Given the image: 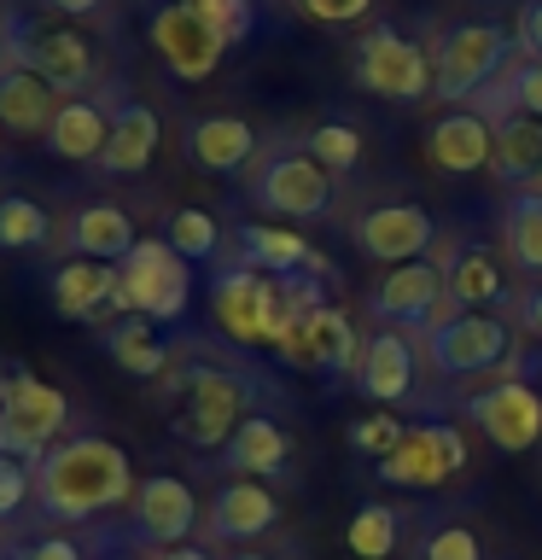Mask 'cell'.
I'll use <instances>...</instances> for the list:
<instances>
[{"label": "cell", "instance_id": "6da1fadb", "mask_svg": "<svg viewBox=\"0 0 542 560\" xmlns=\"http://www.w3.org/2000/svg\"><path fill=\"white\" fill-rule=\"evenodd\" d=\"M164 397H169V432L187 450H227V438L239 432V420H251V402L262 397L257 368H245L216 350H181L164 374Z\"/></svg>", "mask_w": 542, "mask_h": 560}, {"label": "cell", "instance_id": "7a4b0ae2", "mask_svg": "<svg viewBox=\"0 0 542 560\" xmlns=\"http://www.w3.org/2000/svg\"><path fill=\"white\" fill-rule=\"evenodd\" d=\"M30 472H35V508L52 525H82L94 514H111V508L134 502V490H140L129 450L99 432L59 438Z\"/></svg>", "mask_w": 542, "mask_h": 560}, {"label": "cell", "instance_id": "3957f363", "mask_svg": "<svg viewBox=\"0 0 542 560\" xmlns=\"http://www.w3.org/2000/svg\"><path fill=\"white\" fill-rule=\"evenodd\" d=\"M426 362L444 380H507L519 374V327L502 310H449L437 327H426Z\"/></svg>", "mask_w": 542, "mask_h": 560}, {"label": "cell", "instance_id": "277c9868", "mask_svg": "<svg viewBox=\"0 0 542 560\" xmlns=\"http://www.w3.org/2000/svg\"><path fill=\"white\" fill-rule=\"evenodd\" d=\"M292 280H274L251 269V262H227V269H216V280H210V315H216V327L227 332L234 345H280V332H286L292 322Z\"/></svg>", "mask_w": 542, "mask_h": 560}, {"label": "cell", "instance_id": "5b68a950", "mask_svg": "<svg viewBox=\"0 0 542 560\" xmlns=\"http://www.w3.org/2000/svg\"><path fill=\"white\" fill-rule=\"evenodd\" d=\"M187 304H192V262L164 234L140 240L117 262V315H146V322L169 327L187 315Z\"/></svg>", "mask_w": 542, "mask_h": 560}, {"label": "cell", "instance_id": "8992f818", "mask_svg": "<svg viewBox=\"0 0 542 560\" xmlns=\"http://www.w3.org/2000/svg\"><path fill=\"white\" fill-rule=\"evenodd\" d=\"M70 427V397L35 374H0V455L35 467Z\"/></svg>", "mask_w": 542, "mask_h": 560}, {"label": "cell", "instance_id": "52a82bcc", "mask_svg": "<svg viewBox=\"0 0 542 560\" xmlns=\"http://www.w3.org/2000/svg\"><path fill=\"white\" fill-rule=\"evenodd\" d=\"M507 59H514V35L502 24H455L432 52V100L444 105H461V100H479L484 88L502 82Z\"/></svg>", "mask_w": 542, "mask_h": 560}, {"label": "cell", "instance_id": "ba28073f", "mask_svg": "<svg viewBox=\"0 0 542 560\" xmlns=\"http://www.w3.org/2000/svg\"><path fill=\"white\" fill-rule=\"evenodd\" d=\"M339 175H327L309 158V147H274L262 164L251 170V205L269 210L280 222H321L332 210V187Z\"/></svg>", "mask_w": 542, "mask_h": 560}, {"label": "cell", "instance_id": "9c48e42d", "mask_svg": "<svg viewBox=\"0 0 542 560\" xmlns=\"http://www.w3.org/2000/svg\"><path fill=\"white\" fill-rule=\"evenodd\" d=\"M350 77H356V88H367V94L409 105V100L432 94V52L420 47L414 35H402L397 24H374L356 47H350Z\"/></svg>", "mask_w": 542, "mask_h": 560}, {"label": "cell", "instance_id": "30bf717a", "mask_svg": "<svg viewBox=\"0 0 542 560\" xmlns=\"http://www.w3.org/2000/svg\"><path fill=\"white\" fill-rule=\"evenodd\" d=\"M274 357L286 368H297V374H356L362 332H356V322H350L339 304H309V310H297L286 322Z\"/></svg>", "mask_w": 542, "mask_h": 560}, {"label": "cell", "instance_id": "8fae6325", "mask_svg": "<svg viewBox=\"0 0 542 560\" xmlns=\"http://www.w3.org/2000/svg\"><path fill=\"white\" fill-rule=\"evenodd\" d=\"M467 467V432L455 420H426V427H409V438L374 462L379 485H397V490H437L449 485L455 472Z\"/></svg>", "mask_w": 542, "mask_h": 560}, {"label": "cell", "instance_id": "7c38bea8", "mask_svg": "<svg viewBox=\"0 0 542 560\" xmlns=\"http://www.w3.org/2000/svg\"><path fill=\"white\" fill-rule=\"evenodd\" d=\"M449 304V280H444V262L420 257V262H397V269H385V280L374 292H367V315H374L379 327H437L444 322Z\"/></svg>", "mask_w": 542, "mask_h": 560}, {"label": "cell", "instance_id": "4fadbf2b", "mask_svg": "<svg viewBox=\"0 0 542 560\" xmlns=\"http://www.w3.org/2000/svg\"><path fill=\"white\" fill-rule=\"evenodd\" d=\"M12 59L35 70L42 82H52L59 94H76V88L94 82V47H87L82 30L70 24H30V18H12Z\"/></svg>", "mask_w": 542, "mask_h": 560}, {"label": "cell", "instance_id": "5bb4252c", "mask_svg": "<svg viewBox=\"0 0 542 560\" xmlns=\"http://www.w3.org/2000/svg\"><path fill=\"white\" fill-rule=\"evenodd\" d=\"M350 240H356L362 257L397 269V262H420L426 252H437V222H432V210L414 205V199H385V205L362 210V217L350 222Z\"/></svg>", "mask_w": 542, "mask_h": 560}, {"label": "cell", "instance_id": "9a60e30c", "mask_svg": "<svg viewBox=\"0 0 542 560\" xmlns=\"http://www.w3.org/2000/svg\"><path fill=\"white\" fill-rule=\"evenodd\" d=\"M467 420H479V432L496 444L502 455H525L542 444V397L531 380L507 374V380H490L484 392L467 397Z\"/></svg>", "mask_w": 542, "mask_h": 560}, {"label": "cell", "instance_id": "2e32d148", "mask_svg": "<svg viewBox=\"0 0 542 560\" xmlns=\"http://www.w3.org/2000/svg\"><path fill=\"white\" fill-rule=\"evenodd\" d=\"M152 47H157V59L169 65V77L175 82H210L216 77V65H222V52L227 42L216 30L204 24L192 7H181V0H169V7H157L152 12Z\"/></svg>", "mask_w": 542, "mask_h": 560}, {"label": "cell", "instance_id": "e0dca14e", "mask_svg": "<svg viewBox=\"0 0 542 560\" xmlns=\"http://www.w3.org/2000/svg\"><path fill=\"white\" fill-rule=\"evenodd\" d=\"M192 532H199V497H192V485L175 479V472L140 479L134 502H129V537L152 542V549H181Z\"/></svg>", "mask_w": 542, "mask_h": 560}, {"label": "cell", "instance_id": "ac0fdd59", "mask_svg": "<svg viewBox=\"0 0 542 560\" xmlns=\"http://www.w3.org/2000/svg\"><path fill=\"white\" fill-rule=\"evenodd\" d=\"M350 385H356V397H367L374 409H402V402L420 392V357H414L409 332L379 327L374 339H362Z\"/></svg>", "mask_w": 542, "mask_h": 560}, {"label": "cell", "instance_id": "d6986e66", "mask_svg": "<svg viewBox=\"0 0 542 560\" xmlns=\"http://www.w3.org/2000/svg\"><path fill=\"white\" fill-rule=\"evenodd\" d=\"M420 152H426V164L437 175H479V170H490V158H496V117L455 105V112H444L426 129Z\"/></svg>", "mask_w": 542, "mask_h": 560}, {"label": "cell", "instance_id": "ffe728a7", "mask_svg": "<svg viewBox=\"0 0 542 560\" xmlns=\"http://www.w3.org/2000/svg\"><path fill=\"white\" fill-rule=\"evenodd\" d=\"M234 252H239V262H251V269L274 275V280H321V275H327V257L315 252L304 234L274 228V222H245V228H234Z\"/></svg>", "mask_w": 542, "mask_h": 560}, {"label": "cell", "instance_id": "44dd1931", "mask_svg": "<svg viewBox=\"0 0 542 560\" xmlns=\"http://www.w3.org/2000/svg\"><path fill=\"white\" fill-rule=\"evenodd\" d=\"M280 525V497L262 479H227L216 497H210L204 532L216 542H257Z\"/></svg>", "mask_w": 542, "mask_h": 560}, {"label": "cell", "instance_id": "7402d4cb", "mask_svg": "<svg viewBox=\"0 0 542 560\" xmlns=\"http://www.w3.org/2000/svg\"><path fill=\"white\" fill-rule=\"evenodd\" d=\"M47 298L64 322H99L105 310H117V262H87V257H70L52 269L47 280Z\"/></svg>", "mask_w": 542, "mask_h": 560}, {"label": "cell", "instance_id": "603a6c76", "mask_svg": "<svg viewBox=\"0 0 542 560\" xmlns=\"http://www.w3.org/2000/svg\"><path fill=\"white\" fill-rule=\"evenodd\" d=\"M187 164L204 170V175H239L245 164L257 158V129L245 117H199L187 122V140H181Z\"/></svg>", "mask_w": 542, "mask_h": 560}, {"label": "cell", "instance_id": "cb8c5ba5", "mask_svg": "<svg viewBox=\"0 0 542 560\" xmlns=\"http://www.w3.org/2000/svg\"><path fill=\"white\" fill-rule=\"evenodd\" d=\"M444 280H449V304L455 310H502L507 298H514L502 257L490 252V245H449Z\"/></svg>", "mask_w": 542, "mask_h": 560}, {"label": "cell", "instance_id": "d4e9b609", "mask_svg": "<svg viewBox=\"0 0 542 560\" xmlns=\"http://www.w3.org/2000/svg\"><path fill=\"white\" fill-rule=\"evenodd\" d=\"M157 140H164V122H157L152 105L140 100H117L111 105V140L99 152L105 175H140L157 158Z\"/></svg>", "mask_w": 542, "mask_h": 560}, {"label": "cell", "instance_id": "484cf974", "mask_svg": "<svg viewBox=\"0 0 542 560\" xmlns=\"http://www.w3.org/2000/svg\"><path fill=\"white\" fill-rule=\"evenodd\" d=\"M286 462H292V432L280 427L274 415L239 420V432L227 438V450H222V467L234 472V479H274V472H286Z\"/></svg>", "mask_w": 542, "mask_h": 560}, {"label": "cell", "instance_id": "4316f807", "mask_svg": "<svg viewBox=\"0 0 542 560\" xmlns=\"http://www.w3.org/2000/svg\"><path fill=\"white\" fill-rule=\"evenodd\" d=\"M99 345L129 380H164L169 362H175L169 339L157 332V322H146V315H117L111 327H99Z\"/></svg>", "mask_w": 542, "mask_h": 560}, {"label": "cell", "instance_id": "83f0119b", "mask_svg": "<svg viewBox=\"0 0 542 560\" xmlns=\"http://www.w3.org/2000/svg\"><path fill=\"white\" fill-rule=\"evenodd\" d=\"M64 245H70V257H87V262H122L140 245V234H134L129 210L82 205V210H70V222H64Z\"/></svg>", "mask_w": 542, "mask_h": 560}, {"label": "cell", "instance_id": "f1b7e54d", "mask_svg": "<svg viewBox=\"0 0 542 560\" xmlns=\"http://www.w3.org/2000/svg\"><path fill=\"white\" fill-rule=\"evenodd\" d=\"M59 88L42 82L35 70L24 65H7L0 70V129H12V135H47L52 129V117H59Z\"/></svg>", "mask_w": 542, "mask_h": 560}, {"label": "cell", "instance_id": "f546056e", "mask_svg": "<svg viewBox=\"0 0 542 560\" xmlns=\"http://www.w3.org/2000/svg\"><path fill=\"white\" fill-rule=\"evenodd\" d=\"M105 140H111V112H105L99 100H64L59 117H52L47 129V152L64 158V164H99Z\"/></svg>", "mask_w": 542, "mask_h": 560}, {"label": "cell", "instance_id": "4dcf8cb0", "mask_svg": "<svg viewBox=\"0 0 542 560\" xmlns=\"http://www.w3.org/2000/svg\"><path fill=\"white\" fill-rule=\"evenodd\" d=\"M496 182L507 187H537L542 182V117L531 112H502L496 117Z\"/></svg>", "mask_w": 542, "mask_h": 560}, {"label": "cell", "instance_id": "1f68e13d", "mask_svg": "<svg viewBox=\"0 0 542 560\" xmlns=\"http://www.w3.org/2000/svg\"><path fill=\"white\" fill-rule=\"evenodd\" d=\"M502 252L525 280H542V187H514L502 199Z\"/></svg>", "mask_w": 542, "mask_h": 560}, {"label": "cell", "instance_id": "d6a6232c", "mask_svg": "<svg viewBox=\"0 0 542 560\" xmlns=\"http://www.w3.org/2000/svg\"><path fill=\"white\" fill-rule=\"evenodd\" d=\"M397 542H402V514L391 502H362L356 520H350V532H344V549L356 560H385Z\"/></svg>", "mask_w": 542, "mask_h": 560}, {"label": "cell", "instance_id": "836d02e7", "mask_svg": "<svg viewBox=\"0 0 542 560\" xmlns=\"http://www.w3.org/2000/svg\"><path fill=\"white\" fill-rule=\"evenodd\" d=\"M52 240V217L24 192H7L0 199V252H35V245Z\"/></svg>", "mask_w": 542, "mask_h": 560}, {"label": "cell", "instance_id": "e575fe53", "mask_svg": "<svg viewBox=\"0 0 542 560\" xmlns=\"http://www.w3.org/2000/svg\"><path fill=\"white\" fill-rule=\"evenodd\" d=\"M164 240L181 252L187 262H210L222 252V228H216V217L210 210H199V205H181V210H169V222H164Z\"/></svg>", "mask_w": 542, "mask_h": 560}, {"label": "cell", "instance_id": "d590c367", "mask_svg": "<svg viewBox=\"0 0 542 560\" xmlns=\"http://www.w3.org/2000/svg\"><path fill=\"white\" fill-rule=\"evenodd\" d=\"M304 147H309V158L327 175H350V170L362 164V129H356V122H339V117L315 122V129L304 135Z\"/></svg>", "mask_w": 542, "mask_h": 560}, {"label": "cell", "instance_id": "8d00e7d4", "mask_svg": "<svg viewBox=\"0 0 542 560\" xmlns=\"http://www.w3.org/2000/svg\"><path fill=\"white\" fill-rule=\"evenodd\" d=\"M414 560H484V542L467 520H444V525H426Z\"/></svg>", "mask_w": 542, "mask_h": 560}, {"label": "cell", "instance_id": "74e56055", "mask_svg": "<svg viewBox=\"0 0 542 560\" xmlns=\"http://www.w3.org/2000/svg\"><path fill=\"white\" fill-rule=\"evenodd\" d=\"M181 7L199 12V18H204V24L222 35L227 47H239L245 35L257 30V7H251V0H181Z\"/></svg>", "mask_w": 542, "mask_h": 560}, {"label": "cell", "instance_id": "f35d334b", "mask_svg": "<svg viewBox=\"0 0 542 560\" xmlns=\"http://www.w3.org/2000/svg\"><path fill=\"white\" fill-rule=\"evenodd\" d=\"M496 105L502 112H531V117H542V59H525L502 77V94H496Z\"/></svg>", "mask_w": 542, "mask_h": 560}, {"label": "cell", "instance_id": "ab89813d", "mask_svg": "<svg viewBox=\"0 0 542 560\" xmlns=\"http://www.w3.org/2000/svg\"><path fill=\"white\" fill-rule=\"evenodd\" d=\"M402 438H409V427H402L391 409H374L367 420H356V427H350V444H356L362 455H374V462H385V455H391Z\"/></svg>", "mask_w": 542, "mask_h": 560}, {"label": "cell", "instance_id": "60d3db41", "mask_svg": "<svg viewBox=\"0 0 542 560\" xmlns=\"http://www.w3.org/2000/svg\"><path fill=\"white\" fill-rule=\"evenodd\" d=\"M30 497H35V472L24 462H12V455H0V520L24 514Z\"/></svg>", "mask_w": 542, "mask_h": 560}, {"label": "cell", "instance_id": "b9f144b4", "mask_svg": "<svg viewBox=\"0 0 542 560\" xmlns=\"http://www.w3.org/2000/svg\"><path fill=\"white\" fill-rule=\"evenodd\" d=\"M7 560H87L82 555V542L76 537H59V532H47V537H30V542H17V549Z\"/></svg>", "mask_w": 542, "mask_h": 560}, {"label": "cell", "instance_id": "7bdbcfd3", "mask_svg": "<svg viewBox=\"0 0 542 560\" xmlns=\"http://www.w3.org/2000/svg\"><path fill=\"white\" fill-rule=\"evenodd\" d=\"M297 12L315 18V24H356V18L374 12V0H297Z\"/></svg>", "mask_w": 542, "mask_h": 560}, {"label": "cell", "instance_id": "ee69618b", "mask_svg": "<svg viewBox=\"0 0 542 560\" xmlns=\"http://www.w3.org/2000/svg\"><path fill=\"white\" fill-rule=\"evenodd\" d=\"M519 52L542 59V0H531V7L519 12Z\"/></svg>", "mask_w": 542, "mask_h": 560}, {"label": "cell", "instance_id": "f6af8a7d", "mask_svg": "<svg viewBox=\"0 0 542 560\" xmlns=\"http://www.w3.org/2000/svg\"><path fill=\"white\" fill-rule=\"evenodd\" d=\"M47 12H59V18H99L105 12V0H42Z\"/></svg>", "mask_w": 542, "mask_h": 560}, {"label": "cell", "instance_id": "bcb514c9", "mask_svg": "<svg viewBox=\"0 0 542 560\" xmlns=\"http://www.w3.org/2000/svg\"><path fill=\"white\" fill-rule=\"evenodd\" d=\"M519 315H525V327H531L537 339H542V287H531V292L519 298Z\"/></svg>", "mask_w": 542, "mask_h": 560}, {"label": "cell", "instance_id": "7dc6e473", "mask_svg": "<svg viewBox=\"0 0 542 560\" xmlns=\"http://www.w3.org/2000/svg\"><path fill=\"white\" fill-rule=\"evenodd\" d=\"M519 380H531L542 397V350H519Z\"/></svg>", "mask_w": 542, "mask_h": 560}, {"label": "cell", "instance_id": "c3c4849f", "mask_svg": "<svg viewBox=\"0 0 542 560\" xmlns=\"http://www.w3.org/2000/svg\"><path fill=\"white\" fill-rule=\"evenodd\" d=\"M152 560H216V555L199 549V542H181V549H152Z\"/></svg>", "mask_w": 542, "mask_h": 560}, {"label": "cell", "instance_id": "681fc988", "mask_svg": "<svg viewBox=\"0 0 542 560\" xmlns=\"http://www.w3.org/2000/svg\"><path fill=\"white\" fill-rule=\"evenodd\" d=\"M234 560H269V555H257V549H245V555H234Z\"/></svg>", "mask_w": 542, "mask_h": 560}, {"label": "cell", "instance_id": "f907efd6", "mask_svg": "<svg viewBox=\"0 0 542 560\" xmlns=\"http://www.w3.org/2000/svg\"><path fill=\"white\" fill-rule=\"evenodd\" d=\"M99 560H140V555H122V549H117V555H99Z\"/></svg>", "mask_w": 542, "mask_h": 560}, {"label": "cell", "instance_id": "816d5d0a", "mask_svg": "<svg viewBox=\"0 0 542 560\" xmlns=\"http://www.w3.org/2000/svg\"><path fill=\"white\" fill-rule=\"evenodd\" d=\"M0 70H7V42H0Z\"/></svg>", "mask_w": 542, "mask_h": 560}, {"label": "cell", "instance_id": "f5cc1de1", "mask_svg": "<svg viewBox=\"0 0 542 560\" xmlns=\"http://www.w3.org/2000/svg\"><path fill=\"white\" fill-rule=\"evenodd\" d=\"M537 187H542V182H537Z\"/></svg>", "mask_w": 542, "mask_h": 560}]
</instances>
